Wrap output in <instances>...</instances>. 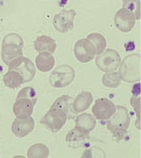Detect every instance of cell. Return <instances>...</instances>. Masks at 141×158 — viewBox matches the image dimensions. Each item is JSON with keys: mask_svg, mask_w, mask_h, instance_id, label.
I'll return each instance as SVG.
<instances>
[{"mask_svg": "<svg viewBox=\"0 0 141 158\" xmlns=\"http://www.w3.org/2000/svg\"><path fill=\"white\" fill-rule=\"evenodd\" d=\"M72 97L62 95L58 97L51 105L48 112L42 117L40 123L50 130L57 133L65 126L68 119L74 118L76 113L72 110Z\"/></svg>", "mask_w": 141, "mask_h": 158, "instance_id": "6da1fadb", "label": "cell"}, {"mask_svg": "<svg viewBox=\"0 0 141 158\" xmlns=\"http://www.w3.org/2000/svg\"><path fill=\"white\" fill-rule=\"evenodd\" d=\"M37 102V93L31 87L22 88L13 104V113L18 119L30 117Z\"/></svg>", "mask_w": 141, "mask_h": 158, "instance_id": "7a4b0ae2", "label": "cell"}, {"mask_svg": "<svg viewBox=\"0 0 141 158\" xmlns=\"http://www.w3.org/2000/svg\"><path fill=\"white\" fill-rule=\"evenodd\" d=\"M130 115L128 110L124 106L116 107V112L108 120L107 122V128L112 133L113 138L117 141H120L123 139L127 128L130 125Z\"/></svg>", "mask_w": 141, "mask_h": 158, "instance_id": "3957f363", "label": "cell"}, {"mask_svg": "<svg viewBox=\"0 0 141 158\" xmlns=\"http://www.w3.org/2000/svg\"><path fill=\"white\" fill-rule=\"evenodd\" d=\"M119 74L121 81L133 83L140 80V54L133 53L125 57L119 64Z\"/></svg>", "mask_w": 141, "mask_h": 158, "instance_id": "277c9868", "label": "cell"}, {"mask_svg": "<svg viewBox=\"0 0 141 158\" xmlns=\"http://www.w3.org/2000/svg\"><path fill=\"white\" fill-rule=\"evenodd\" d=\"M24 40L22 37L17 33H10L3 39L1 56L7 66L10 62L18 57L23 56Z\"/></svg>", "mask_w": 141, "mask_h": 158, "instance_id": "5b68a950", "label": "cell"}, {"mask_svg": "<svg viewBox=\"0 0 141 158\" xmlns=\"http://www.w3.org/2000/svg\"><path fill=\"white\" fill-rule=\"evenodd\" d=\"M75 79V70L68 65L58 66L50 73L49 82L55 88H63L71 84Z\"/></svg>", "mask_w": 141, "mask_h": 158, "instance_id": "8992f818", "label": "cell"}, {"mask_svg": "<svg viewBox=\"0 0 141 158\" xmlns=\"http://www.w3.org/2000/svg\"><path fill=\"white\" fill-rule=\"evenodd\" d=\"M121 58L119 53L114 49H106L96 58L97 67L104 73L115 72L119 66Z\"/></svg>", "mask_w": 141, "mask_h": 158, "instance_id": "52a82bcc", "label": "cell"}, {"mask_svg": "<svg viewBox=\"0 0 141 158\" xmlns=\"http://www.w3.org/2000/svg\"><path fill=\"white\" fill-rule=\"evenodd\" d=\"M9 70H15L20 73L24 77L25 83L31 81L36 74V68L34 63L30 59L20 56L12 60L8 65Z\"/></svg>", "mask_w": 141, "mask_h": 158, "instance_id": "ba28073f", "label": "cell"}, {"mask_svg": "<svg viewBox=\"0 0 141 158\" xmlns=\"http://www.w3.org/2000/svg\"><path fill=\"white\" fill-rule=\"evenodd\" d=\"M76 14L77 12L74 10H63L54 16L53 26L56 30L61 33H66L71 31L74 27Z\"/></svg>", "mask_w": 141, "mask_h": 158, "instance_id": "9c48e42d", "label": "cell"}, {"mask_svg": "<svg viewBox=\"0 0 141 158\" xmlns=\"http://www.w3.org/2000/svg\"><path fill=\"white\" fill-rule=\"evenodd\" d=\"M91 112L98 120H109L116 112V106L107 98H99L95 102Z\"/></svg>", "mask_w": 141, "mask_h": 158, "instance_id": "30bf717a", "label": "cell"}, {"mask_svg": "<svg viewBox=\"0 0 141 158\" xmlns=\"http://www.w3.org/2000/svg\"><path fill=\"white\" fill-rule=\"evenodd\" d=\"M74 54L76 59L81 63L91 61L96 56L95 47L87 39H82L77 41L74 46Z\"/></svg>", "mask_w": 141, "mask_h": 158, "instance_id": "8fae6325", "label": "cell"}, {"mask_svg": "<svg viewBox=\"0 0 141 158\" xmlns=\"http://www.w3.org/2000/svg\"><path fill=\"white\" fill-rule=\"evenodd\" d=\"M114 23L116 27L122 32L131 31L136 23V18L131 11L122 7L118 10L114 17Z\"/></svg>", "mask_w": 141, "mask_h": 158, "instance_id": "7c38bea8", "label": "cell"}, {"mask_svg": "<svg viewBox=\"0 0 141 158\" xmlns=\"http://www.w3.org/2000/svg\"><path fill=\"white\" fill-rule=\"evenodd\" d=\"M35 127V122L32 117L26 119L17 118L11 124V131L17 137L23 138L33 131Z\"/></svg>", "mask_w": 141, "mask_h": 158, "instance_id": "4fadbf2b", "label": "cell"}, {"mask_svg": "<svg viewBox=\"0 0 141 158\" xmlns=\"http://www.w3.org/2000/svg\"><path fill=\"white\" fill-rule=\"evenodd\" d=\"M90 133L75 127L66 135V141L70 148H81L89 140Z\"/></svg>", "mask_w": 141, "mask_h": 158, "instance_id": "5bb4252c", "label": "cell"}, {"mask_svg": "<svg viewBox=\"0 0 141 158\" xmlns=\"http://www.w3.org/2000/svg\"><path fill=\"white\" fill-rule=\"evenodd\" d=\"M92 102H93V96L91 93L83 91L72 101V104H71L72 110L76 114L85 112L89 108Z\"/></svg>", "mask_w": 141, "mask_h": 158, "instance_id": "9a60e30c", "label": "cell"}, {"mask_svg": "<svg viewBox=\"0 0 141 158\" xmlns=\"http://www.w3.org/2000/svg\"><path fill=\"white\" fill-rule=\"evenodd\" d=\"M36 66L40 72L46 73L50 71L55 66V58L52 54L48 52H39L38 55L36 57Z\"/></svg>", "mask_w": 141, "mask_h": 158, "instance_id": "2e32d148", "label": "cell"}, {"mask_svg": "<svg viewBox=\"0 0 141 158\" xmlns=\"http://www.w3.org/2000/svg\"><path fill=\"white\" fill-rule=\"evenodd\" d=\"M34 48L38 52H48L52 53L57 49V43L55 40H53L49 36L41 35L36 39L34 42Z\"/></svg>", "mask_w": 141, "mask_h": 158, "instance_id": "e0dca14e", "label": "cell"}, {"mask_svg": "<svg viewBox=\"0 0 141 158\" xmlns=\"http://www.w3.org/2000/svg\"><path fill=\"white\" fill-rule=\"evenodd\" d=\"M97 121L96 118L87 113H83L76 117L75 127H79L81 129L85 130L86 132H91L96 127Z\"/></svg>", "mask_w": 141, "mask_h": 158, "instance_id": "ac0fdd59", "label": "cell"}, {"mask_svg": "<svg viewBox=\"0 0 141 158\" xmlns=\"http://www.w3.org/2000/svg\"><path fill=\"white\" fill-rule=\"evenodd\" d=\"M3 81L5 85L9 88L16 89L24 84V77L22 76L20 73L15 70H9L3 77Z\"/></svg>", "mask_w": 141, "mask_h": 158, "instance_id": "d6986e66", "label": "cell"}, {"mask_svg": "<svg viewBox=\"0 0 141 158\" xmlns=\"http://www.w3.org/2000/svg\"><path fill=\"white\" fill-rule=\"evenodd\" d=\"M49 155V148L43 143H36L31 145L27 151V157L29 158H47Z\"/></svg>", "mask_w": 141, "mask_h": 158, "instance_id": "ffe728a7", "label": "cell"}, {"mask_svg": "<svg viewBox=\"0 0 141 158\" xmlns=\"http://www.w3.org/2000/svg\"><path fill=\"white\" fill-rule=\"evenodd\" d=\"M89 41H91L95 47L96 55H99L102 53L103 52L106 50V40L104 36L100 33H91L87 36L86 38Z\"/></svg>", "mask_w": 141, "mask_h": 158, "instance_id": "44dd1931", "label": "cell"}, {"mask_svg": "<svg viewBox=\"0 0 141 158\" xmlns=\"http://www.w3.org/2000/svg\"><path fill=\"white\" fill-rule=\"evenodd\" d=\"M121 79L119 77V73L111 72V73H106L104 74L102 78V83L106 87L110 88H117L120 85Z\"/></svg>", "mask_w": 141, "mask_h": 158, "instance_id": "7402d4cb", "label": "cell"}, {"mask_svg": "<svg viewBox=\"0 0 141 158\" xmlns=\"http://www.w3.org/2000/svg\"><path fill=\"white\" fill-rule=\"evenodd\" d=\"M123 7L133 13L136 20L140 19V0H123Z\"/></svg>", "mask_w": 141, "mask_h": 158, "instance_id": "603a6c76", "label": "cell"}, {"mask_svg": "<svg viewBox=\"0 0 141 158\" xmlns=\"http://www.w3.org/2000/svg\"><path fill=\"white\" fill-rule=\"evenodd\" d=\"M131 105L134 108V111L137 115V123L139 122V124L140 123V95H134L131 98Z\"/></svg>", "mask_w": 141, "mask_h": 158, "instance_id": "cb8c5ba5", "label": "cell"}, {"mask_svg": "<svg viewBox=\"0 0 141 158\" xmlns=\"http://www.w3.org/2000/svg\"><path fill=\"white\" fill-rule=\"evenodd\" d=\"M0 156H1V151H0Z\"/></svg>", "mask_w": 141, "mask_h": 158, "instance_id": "d4e9b609", "label": "cell"}]
</instances>
